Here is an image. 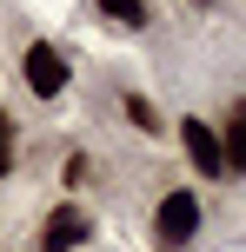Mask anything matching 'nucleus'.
I'll list each match as a JSON object with an SVG mask.
<instances>
[{
  "mask_svg": "<svg viewBox=\"0 0 246 252\" xmlns=\"http://www.w3.org/2000/svg\"><path fill=\"white\" fill-rule=\"evenodd\" d=\"M13 173V113L0 106V179Z\"/></svg>",
  "mask_w": 246,
  "mask_h": 252,
  "instance_id": "6e6552de",
  "label": "nucleus"
},
{
  "mask_svg": "<svg viewBox=\"0 0 246 252\" xmlns=\"http://www.w3.org/2000/svg\"><path fill=\"white\" fill-rule=\"evenodd\" d=\"M120 113L133 120V133H146V139H160V113H153V100H146V93H127V100H120Z\"/></svg>",
  "mask_w": 246,
  "mask_h": 252,
  "instance_id": "0eeeda50",
  "label": "nucleus"
},
{
  "mask_svg": "<svg viewBox=\"0 0 246 252\" xmlns=\"http://www.w3.org/2000/svg\"><path fill=\"white\" fill-rule=\"evenodd\" d=\"M20 80H27V93H34V100H60V93H67V53L47 47V40H34V47H27V60H20Z\"/></svg>",
  "mask_w": 246,
  "mask_h": 252,
  "instance_id": "f03ea898",
  "label": "nucleus"
},
{
  "mask_svg": "<svg viewBox=\"0 0 246 252\" xmlns=\"http://www.w3.org/2000/svg\"><path fill=\"white\" fill-rule=\"evenodd\" d=\"M87 173H93V159H87V153H73V159H67V186H87Z\"/></svg>",
  "mask_w": 246,
  "mask_h": 252,
  "instance_id": "1a4fd4ad",
  "label": "nucleus"
},
{
  "mask_svg": "<svg viewBox=\"0 0 246 252\" xmlns=\"http://www.w3.org/2000/svg\"><path fill=\"white\" fill-rule=\"evenodd\" d=\"M87 232H93V219L80 206H53L47 226H40V252H73V246H87Z\"/></svg>",
  "mask_w": 246,
  "mask_h": 252,
  "instance_id": "20e7f679",
  "label": "nucleus"
},
{
  "mask_svg": "<svg viewBox=\"0 0 246 252\" xmlns=\"http://www.w3.org/2000/svg\"><path fill=\"white\" fill-rule=\"evenodd\" d=\"M220 153H226V179H246V100H233L220 126Z\"/></svg>",
  "mask_w": 246,
  "mask_h": 252,
  "instance_id": "39448f33",
  "label": "nucleus"
},
{
  "mask_svg": "<svg viewBox=\"0 0 246 252\" xmlns=\"http://www.w3.org/2000/svg\"><path fill=\"white\" fill-rule=\"evenodd\" d=\"M193 232H200V192H193V186L160 192V206H153V246H160V252H186Z\"/></svg>",
  "mask_w": 246,
  "mask_h": 252,
  "instance_id": "f257e3e1",
  "label": "nucleus"
},
{
  "mask_svg": "<svg viewBox=\"0 0 246 252\" xmlns=\"http://www.w3.org/2000/svg\"><path fill=\"white\" fill-rule=\"evenodd\" d=\"M193 7H213V0H193Z\"/></svg>",
  "mask_w": 246,
  "mask_h": 252,
  "instance_id": "9d476101",
  "label": "nucleus"
},
{
  "mask_svg": "<svg viewBox=\"0 0 246 252\" xmlns=\"http://www.w3.org/2000/svg\"><path fill=\"white\" fill-rule=\"evenodd\" d=\"M93 7H100V20L127 27V33H140V27L153 20V7H146V0H93Z\"/></svg>",
  "mask_w": 246,
  "mask_h": 252,
  "instance_id": "423d86ee",
  "label": "nucleus"
},
{
  "mask_svg": "<svg viewBox=\"0 0 246 252\" xmlns=\"http://www.w3.org/2000/svg\"><path fill=\"white\" fill-rule=\"evenodd\" d=\"M180 146H186V159H193V173L200 179H226V153H220V126H207V120H180Z\"/></svg>",
  "mask_w": 246,
  "mask_h": 252,
  "instance_id": "7ed1b4c3",
  "label": "nucleus"
}]
</instances>
